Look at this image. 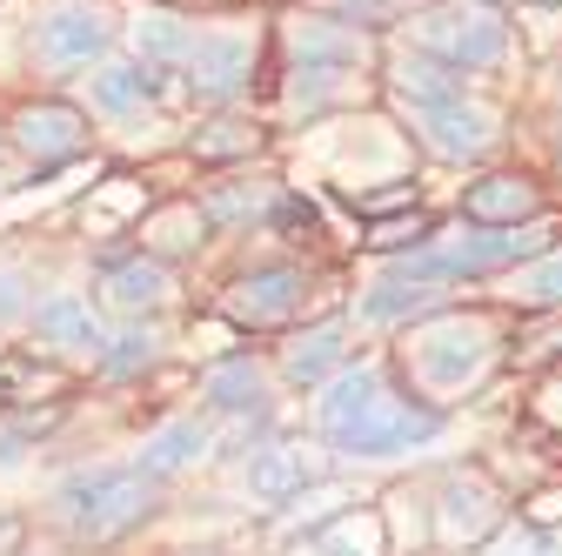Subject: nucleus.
I'll list each match as a JSON object with an SVG mask.
<instances>
[{
	"label": "nucleus",
	"instance_id": "nucleus-1",
	"mask_svg": "<svg viewBox=\"0 0 562 556\" xmlns=\"http://www.w3.org/2000/svg\"><path fill=\"white\" fill-rule=\"evenodd\" d=\"M322 430L341 456H395V449L429 443L442 430V409L389 396V382L375 369H348V376H335V389L322 402Z\"/></svg>",
	"mask_w": 562,
	"mask_h": 556
},
{
	"label": "nucleus",
	"instance_id": "nucleus-2",
	"mask_svg": "<svg viewBox=\"0 0 562 556\" xmlns=\"http://www.w3.org/2000/svg\"><path fill=\"white\" fill-rule=\"evenodd\" d=\"M155 510V482L140 476L134 463H94V469H75L60 476L54 490V516L67 523L75 543H114L127 536L140 516Z\"/></svg>",
	"mask_w": 562,
	"mask_h": 556
},
{
	"label": "nucleus",
	"instance_id": "nucleus-3",
	"mask_svg": "<svg viewBox=\"0 0 562 556\" xmlns=\"http://www.w3.org/2000/svg\"><path fill=\"white\" fill-rule=\"evenodd\" d=\"M108 47H114V14L88 8V0H60V8L34 14V27H27V54L41 67H60V75L108 60Z\"/></svg>",
	"mask_w": 562,
	"mask_h": 556
},
{
	"label": "nucleus",
	"instance_id": "nucleus-4",
	"mask_svg": "<svg viewBox=\"0 0 562 556\" xmlns=\"http://www.w3.org/2000/svg\"><path fill=\"white\" fill-rule=\"evenodd\" d=\"M549 222H536V229H482V235H462V242H449V248H422L429 255V268L442 275V282H469V275H488V268H509V262H522V255H542L549 248Z\"/></svg>",
	"mask_w": 562,
	"mask_h": 556
},
{
	"label": "nucleus",
	"instance_id": "nucleus-5",
	"mask_svg": "<svg viewBox=\"0 0 562 556\" xmlns=\"http://www.w3.org/2000/svg\"><path fill=\"white\" fill-rule=\"evenodd\" d=\"M248 67H255V47L241 34H194V47L175 75L194 101H235L248 88Z\"/></svg>",
	"mask_w": 562,
	"mask_h": 556
},
{
	"label": "nucleus",
	"instance_id": "nucleus-6",
	"mask_svg": "<svg viewBox=\"0 0 562 556\" xmlns=\"http://www.w3.org/2000/svg\"><path fill=\"white\" fill-rule=\"evenodd\" d=\"M356 34H348L341 21H302L295 27V101L302 108H315L348 67H356Z\"/></svg>",
	"mask_w": 562,
	"mask_h": 556
},
{
	"label": "nucleus",
	"instance_id": "nucleus-7",
	"mask_svg": "<svg viewBox=\"0 0 562 556\" xmlns=\"http://www.w3.org/2000/svg\"><path fill=\"white\" fill-rule=\"evenodd\" d=\"M14 148L34 162V168H60L88 148V114L75 101H34L14 114Z\"/></svg>",
	"mask_w": 562,
	"mask_h": 556
},
{
	"label": "nucleus",
	"instance_id": "nucleus-8",
	"mask_svg": "<svg viewBox=\"0 0 562 556\" xmlns=\"http://www.w3.org/2000/svg\"><path fill=\"white\" fill-rule=\"evenodd\" d=\"M422 41H429V54L442 67H456V75H482V67H496L509 54V27L496 14H436Z\"/></svg>",
	"mask_w": 562,
	"mask_h": 556
},
{
	"label": "nucleus",
	"instance_id": "nucleus-9",
	"mask_svg": "<svg viewBox=\"0 0 562 556\" xmlns=\"http://www.w3.org/2000/svg\"><path fill=\"white\" fill-rule=\"evenodd\" d=\"M27 315H34V335L47 342L54 356H81V363H94V356H101V342H108V329H101L94 302H88V296H75V289H47Z\"/></svg>",
	"mask_w": 562,
	"mask_h": 556
},
{
	"label": "nucleus",
	"instance_id": "nucleus-10",
	"mask_svg": "<svg viewBox=\"0 0 562 556\" xmlns=\"http://www.w3.org/2000/svg\"><path fill=\"white\" fill-rule=\"evenodd\" d=\"M422 142H429V155L442 162H475L488 155V142H496V121H488L475 101H436V108H422Z\"/></svg>",
	"mask_w": 562,
	"mask_h": 556
},
{
	"label": "nucleus",
	"instance_id": "nucleus-11",
	"mask_svg": "<svg viewBox=\"0 0 562 556\" xmlns=\"http://www.w3.org/2000/svg\"><path fill=\"white\" fill-rule=\"evenodd\" d=\"M302 296H308L302 268H295V262H268V268H248L241 282H235L228 309H235L241 322H281V315L302 309Z\"/></svg>",
	"mask_w": 562,
	"mask_h": 556
},
{
	"label": "nucleus",
	"instance_id": "nucleus-12",
	"mask_svg": "<svg viewBox=\"0 0 562 556\" xmlns=\"http://www.w3.org/2000/svg\"><path fill=\"white\" fill-rule=\"evenodd\" d=\"M101 296H108L121 315L140 322V315H155V309L168 302V268H161L155 255H140V248H134V255H108V262H101Z\"/></svg>",
	"mask_w": 562,
	"mask_h": 556
},
{
	"label": "nucleus",
	"instance_id": "nucleus-13",
	"mask_svg": "<svg viewBox=\"0 0 562 556\" xmlns=\"http://www.w3.org/2000/svg\"><path fill=\"white\" fill-rule=\"evenodd\" d=\"M536 188L529 181H516V175H496V181H475L469 194H462V215L475 222V229H516V222H529L536 215Z\"/></svg>",
	"mask_w": 562,
	"mask_h": 556
},
{
	"label": "nucleus",
	"instance_id": "nucleus-14",
	"mask_svg": "<svg viewBox=\"0 0 562 556\" xmlns=\"http://www.w3.org/2000/svg\"><path fill=\"white\" fill-rule=\"evenodd\" d=\"M201 449H207V423H194V415H181V423H168V430H155L148 443H140L134 469L148 476V482H168V476L194 469V456H201Z\"/></svg>",
	"mask_w": 562,
	"mask_h": 556
},
{
	"label": "nucleus",
	"instance_id": "nucleus-15",
	"mask_svg": "<svg viewBox=\"0 0 562 556\" xmlns=\"http://www.w3.org/2000/svg\"><path fill=\"white\" fill-rule=\"evenodd\" d=\"M436 302H442V282H429L415 262H402L395 275H382V282L369 289L362 315L369 322H402V315H422V309H436Z\"/></svg>",
	"mask_w": 562,
	"mask_h": 556
},
{
	"label": "nucleus",
	"instance_id": "nucleus-16",
	"mask_svg": "<svg viewBox=\"0 0 562 556\" xmlns=\"http://www.w3.org/2000/svg\"><path fill=\"white\" fill-rule=\"evenodd\" d=\"M88 101L101 114H140L155 101V75L140 60H94V75H88Z\"/></svg>",
	"mask_w": 562,
	"mask_h": 556
},
{
	"label": "nucleus",
	"instance_id": "nucleus-17",
	"mask_svg": "<svg viewBox=\"0 0 562 556\" xmlns=\"http://www.w3.org/2000/svg\"><path fill=\"white\" fill-rule=\"evenodd\" d=\"M188 47H194V21H181V14H140L134 21V60L148 75H175L188 60Z\"/></svg>",
	"mask_w": 562,
	"mask_h": 556
},
{
	"label": "nucleus",
	"instance_id": "nucleus-18",
	"mask_svg": "<svg viewBox=\"0 0 562 556\" xmlns=\"http://www.w3.org/2000/svg\"><path fill=\"white\" fill-rule=\"evenodd\" d=\"M155 356H161V329H148V322H127L121 335H108L101 342V376L108 382H134L140 369H155Z\"/></svg>",
	"mask_w": 562,
	"mask_h": 556
},
{
	"label": "nucleus",
	"instance_id": "nucleus-19",
	"mask_svg": "<svg viewBox=\"0 0 562 556\" xmlns=\"http://www.w3.org/2000/svg\"><path fill=\"white\" fill-rule=\"evenodd\" d=\"M201 389H207V402H215L222 415H261V369H255L248 356L215 363Z\"/></svg>",
	"mask_w": 562,
	"mask_h": 556
},
{
	"label": "nucleus",
	"instance_id": "nucleus-20",
	"mask_svg": "<svg viewBox=\"0 0 562 556\" xmlns=\"http://www.w3.org/2000/svg\"><path fill=\"white\" fill-rule=\"evenodd\" d=\"M395 88L415 94L422 108H436V101H456V94H462V75H456V67H442L436 54H408V60L395 67Z\"/></svg>",
	"mask_w": 562,
	"mask_h": 556
},
{
	"label": "nucleus",
	"instance_id": "nucleus-21",
	"mask_svg": "<svg viewBox=\"0 0 562 556\" xmlns=\"http://www.w3.org/2000/svg\"><path fill=\"white\" fill-rule=\"evenodd\" d=\"M302 482H308V469H302V456H295V449H261V456L248 463V490H255V497H268V503L295 497Z\"/></svg>",
	"mask_w": 562,
	"mask_h": 556
},
{
	"label": "nucleus",
	"instance_id": "nucleus-22",
	"mask_svg": "<svg viewBox=\"0 0 562 556\" xmlns=\"http://www.w3.org/2000/svg\"><path fill=\"white\" fill-rule=\"evenodd\" d=\"M335 363H341V322H322V329L302 342V349L289 356V376H295V382H322Z\"/></svg>",
	"mask_w": 562,
	"mask_h": 556
},
{
	"label": "nucleus",
	"instance_id": "nucleus-23",
	"mask_svg": "<svg viewBox=\"0 0 562 556\" xmlns=\"http://www.w3.org/2000/svg\"><path fill=\"white\" fill-rule=\"evenodd\" d=\"M261 215V194L255 188H215L201 201V222H255Z\"/></svg>",
	"mask_w": 562,
	"mask_h": 556
},
{
	"label": "nucleus",
	"instance_id": "nucleus-24",
	"mask_svg": "<svg viewBox=\"0 0 562 556\" xmlns=\"http://www.w3.org/2000/svg\"><path fill=\"white\" fill-rule=\"evenodd\" d=\"M516 296H522V302H536V309H549V302H562V255H555V262H542V268H529Z\"/></svg>",
	"mask_w": 562,
	"mask_h": 556
},
{
	"label": "nucleus",
	"instance_id": "nucleus-25",
	"mask_svg": "<svg viewBox=\"0 0 562 556\" xmlns=\"http://www.w3.org/2000/svg\"><path fill=\"white\" fill-rule=\"evenodd\" d=\"M429 222H389V229H375L369 235V248H382V255H395V248H429Z\"/></svg>",
	"mask_w": 562,
	"mask_h": 556
},
{
	"label": "nucleus",
	"instance_id": "nucleus-26",
	"mask_svg": "<svg viewBox=\"0 0 562 556\" xmlns=\"http://www.w3.org/2000/svg\"><path fill=\"white\" fill-rule=\"evenodd\" d=\"M27 309H34V289L21 282L14 268H0V329H8V322H21Z\"/></svg>",
	"mask_w": 562,
	"mask_h": 556
},
{
	"label": "nucleus",
	"instance_id": "nucleus-27",
	"mask_svg": "<svg viewBox=\"0 0 562 556\" xmlns=\"http://www.w3.org/2000/svg\"><path fill=\"white\" fill-rule=\"evenodd\" d=\"M235 148H255V127L241 134V121H222V134H194V155H235Z\"/></svg>",
	"mask_w": 562,
	"mask_h": 556
},
{
	"label": "nucleus",
	"instance_id": "nucleus-28",
	"mask_svg": "<svg viewBox=\"0 0 562 556\" xmlns=\"http://www.w3.org/2000/svg\"><path fill=\"white\" fill-rule=\"evenodd\" d=\"M335 8H341V21L382 27V21H395V8H402V0H335Z\"/></svg>",
	"mask_w": 562,
	"mask_h": 556
},
{
	"label": "nucleus",
	"instance_id": "nucleus-29",
	"mask_svg": "<svg viewBox=\"0 0 562 556\" xmlns=\"http://www.w3.org/2000/svg\"><path fill=\"white\" fill-rule=\"evenodd\" d=\"M274 222H281V229H308L315 215H308V201H295V194H289V201L274 208Z\"/></svg>",
	"mask_w": 562,
	"mask_h": 556
},
{
	"label": "nucleus",
	"instance_id": "nucleus-30",
	"mask_svg": "<svg viewBox=\"0 0 562 556\" xmlns=\"http://www.w3.org/2000/svg\"><path fill=\"white\" fill-rule=\"evenodd\" d=\"M21 449H27V436L8 423V430H0V469H14V463H21Z\"/></svg>",
	"mask_w": 562,
	"mask_h": 556
},
{
	"label": "nucleus",
	"instance_id": "nucleus-31",
	"mask_svg": "<svg viewBox=\"0 0 562 556\" xmlns=\"http://www.w3.org/2000/svg\"><path fill=\"white\" fill-rule=\"evenodd\" d=\"M188 556H215V549H188Z\"/></svg>",
	"mask_w": 562,
	"mask_h": 556
},
{
	"label": "nucleus",
	"instance_id": "nucleus-32",
	"mask_svg": "<svg viewBox=\"0 0 562 556\" xmlns=\"http://www.w3.org/2000/svg\"><path fill=\"white\" fill-rule=\"evenodd\" d=\"M0 536H8V516H0Z\"/></svg>",
	"mask_w": 562,
	"mask_h": 556
}]
</instances>
